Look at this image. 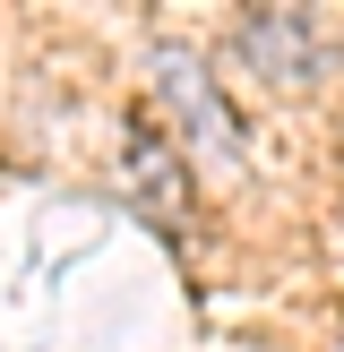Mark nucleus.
<instances>
[{
	"mask_svg": "<svg viewBox=\"0 0 344 352\" xmlns=\"http://www.w3.org/2000/svg\"><path fill=\"white\" fill-rule=\"evenodd\" d=\"M155 95H164V112L181 120L189 138H198V155H206V164H241V129L224 120L215 86H206L198 69L181 60V52H164V60H155Z\"/></svg>",
	"mask_w": 344,
	"mask_h": 352,
	"instance_id": "obj_1",
	"label": "nucleus"
},
{
	"mask_svg": "<svg viewBox=\"0 0 344 352\" xmlns=\"http://www.w3.org/2000/svg\"><path fill=\"white\" fill-rule=\"evenodd\" d=\"M233 52H250V60H267L275 78L292 86V78H310V60H319V34H310V17H250Z\"/></svg>",
	"mask_w": 344,
	"mask_h": 352,
	"instance_id": "obj_2",
	"label": "nucleus"
}]
</instances>
